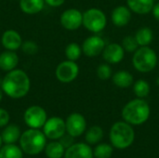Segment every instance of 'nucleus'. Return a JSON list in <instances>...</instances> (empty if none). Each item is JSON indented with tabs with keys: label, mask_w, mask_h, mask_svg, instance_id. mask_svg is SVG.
I'll use <instances>...</instances> for the list:
<instances>
[{
	"label": "nucleus",
	"mask_w": 159,
	"mask_h": 158,
	"mask_svg": "<svg viewBox=\"0 0 159 158\" xmlns=\"http://www.w3.org/2000/svg\"><path fill=\"white\" fill-rule=\"evenodd\" d=\"M1 88L3 92L11 99H20L25 97L31 88L29 75L20 69H14L7 72L4 76Z\"/></svg>",
	"instance_id": "nucleus-1"
},
{
	"label": "nucleus",
	"mask_w": 159,
	"mask_h": 158,
	"mask_svg": "<svg viewBox=\"0 0 159 158\" xmlns=\"http://www.w3.org/2000/svg\"><path fill=\"white\" fill-rule=\"evenodd\" d=\"M150 113L151 109L148 102L144 99L136 98L125 104L122 109V117L127 123L139 126L148 120Z\"/></svg>",
	"instance_id": "nucleus-2"
},
{
	"label": "nucleus",
	"mask_w": 159,
	"mask_h": 158,
	"mask_svg": "<svg viewBox=\"0 0 159 158\" xmlns=\"http://www.w3.org/2000/svg\"><path fill=\"white\" fill-rule=\"evenodd\" d=\"M158 63V56L157 52L149 46L139 47L133 53L132 65L134 69L140 73L147 74L156 69Z\"/></svg>",
	"instance_id": "nucleus-3"
},
{
	"label": "nucleus",
	"mask_w": 159,
	"mask_h": 158,
	"mask_svg": "<svg viewBox=\"0 0 159 158\" xmlns=\"http://www.w3.org/2000/svg\"><path fill=\"white\" fill-rule=\"evenodd\" d=\"M135 133L130 124L126 121L115 123L110 129V141L112 145L117 149H126L134 142Z\"/></svg>",
	"instance_id": "nucleus-4"
},
{
	"label": "nucleus",
	"mask_w": 159,
	"mask_h": 158,
	"mask_svg": "<svg viewBox=\"0 0 159 158\" xmlns=\"http://www.w3.org/2000/svg\"><path fill=\"white\" fill-rule=\"evenodd\" d=\"M20 143L24 153L30 156L38 155L46 146V136L38 129H31L21 134Z\"/></svg>",
	"instance_id": "nucleus-5"
},
{
	"label": "nucleus",
	"mask_w": 159,
	"mask_h": 158,
	"mask_svg": "<svg viewBox=\"0 0 159 158\" xmlns=\"http://www.w3.org/2000/svg\"><path fill=\"white\" fill-rule=\"evenodd\" d=\"M107 17L98 7H90L83 13V26L90 33L98 34L105 29Z\"/></svg>",
	"instance_id": "nucleus-6"
},
{
	"label": "nucleus",
	"mask_w": 159,
	"mask_h": 158,
	"mask_svg": "<svg viewBox=\"0 0 159 158\" xmlns=\"http://www.w3.org/2000/svg\"><path fill=\"white\" fill-rule=\"evenodd\" d=\"M79 74V66L76 61H63L58 64L55 70V76L61 83L68 84L75 81Z\"/></svg>",
	"instance_id": "nucleus-7"
},
{
	"label": "nucleus",
	"mask_w": 159,
	"mask_h": 158,
	"mask_svg": "<svg viewBox=\"0 0 159 158\" xmlns=\"http://www.w3.org/2000/svg\"><path fill=\"white\" fill-rule=\"evenodd\" d=\"M47 121V113L38 105H32L24 112V122L31 129H40Z\"/></svg>",
	"instance_id": "nucleus-8"
},
{
	"label": "nucleus",
	"mask_w": 159,
	"mask_h": 158,
	"mask_svg": "<svg viewBox=\"0 0 159 158\" xmlns=\"http://www.w3.org/2000/svg\"><path fill=\"white\" fill-rule=\"evenodd\" d=\"M61 26L68 31H75L83 25V13L77 8H68L60 17Z\"/></svg>",
	"instance_id": "nucleus-9"
},
{
	"label": "nucleus",
	"mask_w": 159,
	"mask_h": 158,
	"mask_svg": "<svg viewBox=\"0 0 159 158\" xmlns=\"http://www.w3.org/2000/svg\"><path fill=\"white\" fill-rule=\"evenodd\" d=\"M43 128L45 136L51 140H58L66 132L65 121L58 116H53L49 119H47Z\"/></svg>",
	"instance_id": "nucleus-10"
},
{
	"label": "nucleus",
	"mask_w": 159,
	"mask_h": 158,
	"mask_svg": "<svg viewBox=\"0 0 159 158\" xmlns=\"http://www.w3.org/2000/svg\"><path fill=\"white\" fill-rule=\"evenodd\" d=\"M106 43L102 37L98 34H93L86 38L82 44V51L85 56L89 58H94L102 55Z\"/></svg>",
	"instance_id": "nucleus-11"
},
{
	"label": "nucleus",
	"mask_w": 159,
	"mask_h": 158,
	"mask_svg": "<svg viewBox=\"0 0 159 158\" xmlns=\"http://www.w3.org/2000/svg\"><path fill=\"white\" fill-rule=\"evenodd\" d=\"M65 125L67 133L75 138L81 136L85 132L87 128V121L81 114L73 113L67 117Z\"/></svg>",
	"instance_id": "nucleus-12"
},
{
	"label": "nucleus",
	"mask_w": 159,
	"mask_h": 158,
	"mask_svg": "<svg viewBox=\"0 0 159 158\" xmlns=\"http://www.w3.org/2000/svg\"><path fill=\"white\" fill-rule=\"evenodd\" d=\"M125 50L121 44L110 43L105 46L102 56V59L109 64H118L125 58Z\"/></svg>",
	"instance_id": "nucleus-13"
},
{
	"label": "nucleus",
	"mask_w": 159,
	"mask_h": 158,
	"mask_svg": "<svg viewBox=\"0 0 159 158\" xmlns=\"http://www.w3.org/2000/svg\"><path fill=\"white\" fill-rule=\"evenodd\" d=\"M1 43L5 49L16 51L20 48L22 45L21 35L13 29H8L5 31L1 36Z\"/></svg>",
	"instance_id": "nucleus-14"
},
{
	"label": "nucleus",
	"mask_w": 159,
	"mask_h": 158,
	"mask_svg": "<svg viewBox=\"0 0 159 158\" xmlns=\"http://www.w3.org/2000/svg\"><path fill=\"white\" fill-rule=\"evenodd\" d=\"M131 20V10L128 6H117L111 13V20L116 27L127 26Z\"/></svg>",
	"instance_id": "nucleus-15"
},
{
	"label": "nucleus",
	"mask_w": 159,
	"mask_h": 158,
	"mask_svg": "<svg viewBox=\"0 0 159 158\" xmlns=\"http://www.w3.org/2000/svg\"><path fill=\"white\" fill-rule=\"evenodd\" d=\"M93 151L88 144L79 142L74 143L67 148L64 153V158H93Z\"/></svg>",
	"instance_id": "nucleus-16"
},
{
	"label": "nucleus",
	"mask_w": 159,
	"mask_h": 158,
	"mask_svg": "<svg viewBox=\"0 0 159 158\" xmlns=\"http://www.w3.org/2000/svg\"><path fill=\"white\" fill-rule=\"evenodd\" d=\"M19 56L15 51L5 50L0 54V69L4 72H10L17 68Z\"/></svg>",
	"instance_id": "nucleus-17"
},
{
	"label": "nucleus",
	"mask_w": 159,
	"mask_h": 158,
	"mask_svg": "<svg viewBox=\"0 0 159 158\" xmlns=\"http://www.w3.org/2000/svg\"><path fill=\"white\" fill-rule=\"evenodd\" d=\"M155 0H127V6L131 10L139 15H145L152 12Z\"/></svg>",
	"instance_id": "nucleus-18"
},
{
	"label": "nucleus",
	"mask_w": 159,
	"mask_h": 158,
	"mask_svg": "<svg viewBox=\"0 0 159 158\" xmlns=\"http://www.w3.org/2000/svg\"><path fill=\"white\" fill-rule=\"evenodd\" d=\"M112 81H113V84L116 86L117 88H128L133 85L134 78H133V75L129 72L126 70H120L113 74Z\"/></svg>",
	"instance_id": "nucleus-19"
},
{
	"label": "nucleus",
	"mask_w": 159,
	"mask_h": 158,
	"mask_svg": "<svg viewBox=\"0 0 159 158\" xmlns=\"http://www.w3.org/2000/svg\"><path fill=\"white\" fill-rule=\"evenodd\" d=\"M45 4L44 0H20L19 2L20 10L29 15H34L42 11Z\"/></svg>",
	"instance_id": "nucleus-20"
},
{
	"label": "nucleus",
	"mask_w": 159,
	"mask_h": 158,
	"mask_svg": "<svg viewBox=\"0 0 159 158\" xmlns=\"http://www.w3.org/2000/svg\"><path fill=\"white\" fill-rule=\"evenodd\" d=\"M135 39L139 45V47H145L149 46L154 40V33L150 27L143 26L137 30L134 34Z\"/></svg>",
	"instance_id": "nucleus-21"
},
{
	"label": "nucleus",
	"mask_w": 159,
	"mask_h": 158,
	"mask_svg": "<svg viewBox=\"0 0 159 158\" xmlns=\"http://www.w3.org/2000/svg\"><path fill=\"white\" fill-rule=\"evenodd\" d=\"M1 137L6 144L14 143L20 138V129L16 125H8L3 130Z\"/></svg>",
	"instance_id": "nucleus-22"
},
{
	"label": "nucleus",
	"mask_w": 159,
	"mask_h": 158,
	"mask_svg": "<svg viewBox=\"0 0 159 158\" xmlns=\"http://www.w3.org/2000/svg\"><path fill=\"white\" fill-rule=\"evenodd\" d=\"M133 92L137 98L144 99L146 98L151 90L150 84L144 79H139L133 83Z\"/></svg>",
	"instance_id": "nucleus-23"
},
{
	"label": "nucleus",
	"mask_w": 159,
	"mask_h": 158,
	"mask_svg": "<svg viewBox=\"0 0 159 158\" xmlns=\"http://www.w3.org/2000/svg\"><path fill=\"white\" fill-rule=\"evenodd\" d=\"M64 53H65V57H66L67 60L76 61L77 60L80 59L81 55L83 54L82 47L78 43L72 42V43H70V44H68L66 46Z\"/></svg>",
	"instance_id": "nucleus-24"
},
{
	"label": "nucleus",
	"mask_w": 159,
	"mask_h": 158,
	"mask_svg": "<svg viewBox=\"0 0 159 158\" xmlns=\"http://www.w3.org/2000/svg\"><path fill=\"white\" fill-rule=\"evenodd\" d=\"M64 149L60 142H52L46 146V155L48 158H61L65 153Z\"/></svg>",
	"instance_id": "nucleus-25"
},
{
	"label": "nucleus",
	"mask_w": 159,
	"mask_h": 158,
	"mask_svg": "<svg viewBox=\"0 0 159 158\" xmlns=\"http://www.w3.org/2000/svg\"><path fill=\"white\" fill-rule=\"evenodd\" d=\"M103 138V130L99 126L91 127L86 132V141L89 144H96Z\"/></svg>",
	"instance_id": "nucleus-26"
},
{
	"label": "nucleus",
	"mask_w": 159,
	"mask_h": 158,
	"mask_svg": "<svg viewBox=\"0 0 159 158\" xmlns=\"http://www.w3.org/2000/svg\"><path fill=\"white\" fill-rule=\"evenodd\" d=\"M2 158H22V152L21 150L16 146L11 144H6L2 147L1 151Z\"/></svg>",
	"instance_id": "nucleus-27"
},
{
	"label": "nucleus",
	"mask_w": 159,
	"mask_h": 158,
	"mask_svg": "<svg viewBox=\"0 0 159 158\" xmlns=\"http://www.w3.org/2000/svg\"><path fill=\"white\" fill-rule=\"evenodd\" d=\"M93 155L96 158H110L113 155V147L107 143H101L95 147Z\"/></svg>",
	"instance_id": "nucleus-28"
},
{
	"label": "nucleus",
	"mask_w": 159,
	"mask_h": 158,
	"mask_svg": "<svg viewBox=\"0 0 159 158\" xmlns=\"http://www.w3.org/2000/svg\"><path fill=\"white\" fill-rule=\"evenodd\" d=\"M121 46L123 47L125 52L132 54L139 48V45L134 35H126L122 40Z\"/></svg>",
	"instance_id": "nucleus-29"
},
{
	"label": "nucleus",
	"mask_w": 159,
	"mask_h": 158,
	"mask_svg": "<svg viewBox=\"0 0 159 158\" xmlns=\"http://www.w3.org/2000/svg\"><path fill=\"white\" fill-rule=\"evenodd\" d=\"M96 74L101 80H108L113 76V70L109 63H102L97 67Z\"/></svg>",
	"instance_id": "nucleus-30"
},
{
	"label": "nucleus",
	"mask_w": 159,
	"mask_h": 158,
	"mask_svg": "<svg viewBox=\"0 0 159 158\" xmlns=\"http://www.w3.org/2000/svg\"><path fill=\"white\" fill-rule=\"evenodd\" d=\"M20 48L26 55H34L38 51V45L34 41H25L22 42Z\"/></svg>",
	"instance_id": "nucleus-31"
},
{
	"label": "nucleus",
	"mask_w": 159,
	"mask_h": 158,
	"mask_svg": "<svg viewBox=\"0 0 159 158\" xmlns=\"http://www.w3.org/2000/svg\"><path fill=\"white\" fill-rule=\"evenodd\" d=\"M60 142L64 148L67 149L74 144V137L71 136L70 134H67V135L64 134L61 138H60Z\"/></svg>",
	"instance_id": "nucleus-32"
},
{
	"label": "nucleus",
	"mask_w": 159,
	"mask_h": 158,
	"mask_svg": "<svg viewBox=\"0 0 159 158\" xmlns=\"http://www.w3.org/2000/svg\"><path fill=\"white\" fill-rule=\"evenodd\" d=\"M9 122V114L7 110L0 108V128L5 127Z\"/></svg>",
	"instance_id": "nucleus-33"
},
{
	"label": "nucleus",
	"mask_w": 159,
	"mask_h": 158,
	"mask_svg": "<svg viewBox=\"0 0 159 158\" xmlns=\"http://www.w3.org/2000/svg\"><path fill=\"white\" fill-rule=\"evenodd\" d=\"M47 5L52 7H58L64 4L65 0H44Z\"/></svg>",
	"instance_id": "nucleus-34"
},
{
	"label": "nucleus",
	"mask_w": 159,
	"mask_h": 158,
	"mask_svg": "<svg viewBox=\"0 0 159 158\" xmlns=\"http://www.w3.org/2000/svg\"><path fill=\"white\" fill-rule=\"evenodd\" d=\"M152 14H153L154 18L159 21V2L154 5L153 9H152Z\"/></svg>",
	"instance_id": "nucleus-35"
},
{
	"label": "nucleus",
	"mask_w": 159,
	"mask_h": 158,
	"mask_svg": "<svg viewBox=\"0 0 159 158\" xmlns=\"http://www.w3.org/2000/svg\"><path fill=\"white\" fill-rule=\"evenodd\" d=\"M3 94H4V92H3L2 88H0V102H1V101H2V99H3Z\"/></svg>",
	"instance_id": "nucleus-36"
},
{
	"label": "nucleus",
	"mask_w": 159,
	"mask_h": 158,
	"mask_svg": "<svg viewBox=\"0 0 159 158\" xmlns=\"http://www.w3.org/2000/svg\"><path fill=\"white\" fill-rule=\"evenodd\" d=\"M156 83H157V86L159 87V76L157 78V80H156Z\"/></svg>",
	"instance_id": "nucleus-37"
},
{
	"label": "nucleus",
	"mask_w": 159,
	"mask_h": 158,
	"mask_svg": "<svg viewBox=\"0 0 159 158\" xmlns=\"http://www.w3.org/2000/svg\"><path fill=\"white\" fill-rule=\"evenodd\" d=\"M2 142H3V141H2V137L0 136V147H1V144H2Z\"/></svg>",
	"instance_id": "nucleus-38"
},
{
	"label": "nucleus",
	"mask_w": 159,
	"mask_h": 158,
	"mask_svg": "<svg viewBox=\"0 0 159 158\" xmlns=\"http://www.w3.org/2000/svg\"><path fill=\"white\" fill-rule=\"evenodd\" d=\"M0 158H2V156H1V153H0Z\"/></svg>",
	"instance_id": "nucleus-39"
},
{
	"label": "nucleus",
	"mask_w": 159,
	"mask_h": 158,
	"mask_svg": "<svg viewBox=\"0 0 159 158\" xmlns=\"http://www.w3.org/2000/svg\"><path fill=\"white\" fill-rule=\"evenodd\" d=\"M157 65H158V66H159V58H158V63H157Z\"/></svg>",
	"instance_id": "nucleus-40"
}]
</instances>
